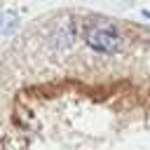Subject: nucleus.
I'll use <instances>...</instances> for the list:
<instances>
[{
    "label": "nucleus",
    "instance_id": "1",
    "mask_svg": "<svg viewBox=\"0 0 150 150\" xmlns=\"http://www.w3.org/2000/svg\"><path fill=\"white\" fill-rule=\"evenodd\" d=\"M84 40H87L89 47L105 52V54H115L122 47V35H120L117 26L112 21H105V19L89 21L87 28H84Z\"/></svg>",
    "mask_w": 150,
    "mask_h": 150
}]
</instances>
